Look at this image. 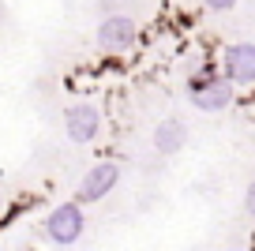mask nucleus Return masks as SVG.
<instances>
[{
    "label": "nucleus",
    "mask_w": 255,
    "mask_h": 251,
    "mask_svg": "<svg viewBox=\"0 0 255 251\" xmlns=\"http://www.w3.org/2000/svg\"><path fill=\"white\" fill-rule=\"evenodd\" d=\"M64 131L72 142H90L98 131H102V113L94 109L90 102H79L64 113Z\"/></svg>",
    "instance_id": "5"
},
{
    "label": "nucleus",
    "mask_w": 255,
    "mask_h": 251,
    "mask_svg": "<svg viewBox=\"0 0 255 251\" xmlns=\"http://www.w3.org/2000/svg\"><path fill=\"white\" fill-rule=\"evenodd\" d=\"M184 142H188V127H184V120H161L158 127H154V146H158V154H176V150H184Z\"/></svg>",
    "instance_id": "7"
},
{
    "label": "nucleus",
    "mask_w": 255,
    "mask_h": 251,
    "mask_svg": "<svg viewBox=\"0 0 255 251\" xmlns=\"http://www.w3.org/2000/svg\"><path fill=\"white\" fill-rule=\"evenodd\" d=\"M0 218H4V199H0Z\"/></svg>",
    "instance_id": "10"
},
{
    "label": "nucleus",
    "mask_w": 255,
    "mask_h": 251,
    "mask_svg": "<svg viewBox=\"0 0 255 251\" xmlns=\"http://www.w3.org/2000/svg\"><path fill=\"white\" fill-rule=\"evenodd\" d=\"M83 229H87V218H83L79 199H75V203H60V206L45 218V236H49L53 244H64V248L79 240Z\"/></svg>",
    "instance_id": "1"
},
{
    "label": "nucleus",
    "mask_w": 255,
    "mask_h": 251,
    "mask_svg": "<svg viewBox=\"0 0 255 251\" xmlns=\"http://www.w3.org/2000/svg\"><path fill=\"white\" fill-rule=\"evenodd\" d=\"M225 79L229 83H255V41H237L225 49Z\"/></svg>",
    "instance_id": "6"
},
{
    "label": "nucleus",
    "mask_w": 255,
    "mask_h": 251,
    "mask_svg": "<svg viewBox=\"0 0 255 251\" xmlns=\"http://www.w3.org/2000/svg\"><path fill=\"white\" fill-rule=\"evenodd\" d=\"M117 184H120V165L117 161H102V165H94V169L83 176L75 199H79V203H98V199H105Z\"/></svg>",
    "instance_id": "4"
},
{
    "label": "nucleus",
    "mask_w": 255,
    "mask_h": 251,
    "mask_svg": "<svg viewBox=\"0 0 255 251\" xmlns=\"http://www.w3.org/2000/svg\"><path fill=\"white\" fill-rule=\"evenodd\" d=\"M203 4H207V8H214V11H229L237 0H203Z\"/></svg>",
    "instance_id": "8"
},
{
    "label": "nucleus",
    "mask_w": 255,
    "mask_h": 251,
    "mask_svg": "<svg viewBox=\"0 0 255 251\" xmlns=\"http://www.w3.org/2000/svg\"><path fill=\"white\" fill-rule=\"evenodd\" d=\"M188 98L203 113H222L233 102V83L229 79H214V75H199V79H191Z\"/></svg>",
    "instance_id": "2"
},
{
    "label": "nucleus",
    "mask_w": 255,
    "mask_h": 251,
    "mask_svg": "<svg viewBox=\"0 0 255 251\" xmlns=\"http://www.w3.org/2000/svg\"><path fill=\"white\" fill-rule=\"evenodd\" d=\"M244 206H248V214L255 218V180L248 184V195H244Z\"/></svg>",
    "instance_id": "9"
},
{
    "label": "nucleus",
    "mask_w": 255,
    "mask_h": 251,
    "mask_svg": "<svg viewBox=\"0 0 255 251\" xmlns=\"http://www.w3.org/2000/svg\"><path fill=\"white\" fill-rule=\"evenodd\" d=\"M131 41H135V19L131 15H105L102 23H98V45L105 49V53H124V49H131Z\"/></svg>",
    "instance_id": "3"
}]
</instances>
